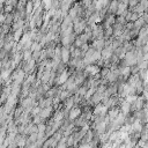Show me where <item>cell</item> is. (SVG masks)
<instances>
[{"label":"cell","instance_id":"6da1fadb","mask_svg":"<svg viewBox=\"0 0 148 148\" xmlns=\"http://www.w3.org/2000/svg\"><path fill=\"white\" fill-rule=\"evenodd\" d=\"M82 114V109L80 105H75L73 109L69 110L68 112V116H67V120L69 123H74V120H76Z\"/></svg>","mask_w":148,"mask_h":148},{"label":"cell","instance_id":"7a4b0ae2","mask_svg":"<svg viewBox=\"0 0 148 148\" xmlns=\"http://www.w3.org/2000/svg\"><path fill=\"white\" fill-rule=\"evenodd\" d=\"M91 30H92V38L94 39H104V25L101 24H96V25H91Z\"/></svg>","mask_w":148,"mask_h":148},{"label":"cell","instance_id":"3957f363","mask_svg":"<svg viewBox=\"0 0 148 148\" xmlns=\"http://www.w3.org/2000/svg\"><path fill=\"white\" fill-rule=\"evenodd\" d=\"M101 69H102V68H101L98 65L92 64V65H87L86 68L83 69V72H84V74L87 75V77H92V76H95L96 74H98V73L101 72Z\"/></svg>","mask_w":148,"mask_h":148},{"label":"cell","instance_id":"277c9868","mask_svg":"<svg viewBox=\"0 0 148 148\" xmlns=\"http://www.w3.org/2000/svg\"><path fill=\"white\" fill-rule=\"evenodd\" d=\"M108 111H109V109L106 108V105L103 104V103H99V104H97L96 106H94L92 114H94V116H102V117H105L106 113H108Z\"/></svg>","mask_w":148,"mask_h":148},{"label":"cell","instance_id":"5b68a950","mask_svg":"<svg viewBox=\"0 0 148 148\" xmlns=\"http://www.w3.org/2000/svg\"><path fill=\"white\" fill-rule=\"evenodd\" d=\"M76 35L73 32L68 36H65V37H60V43H61V46H72L76 39Z\"/></svg>","mask_w":148,"mask_h":148},{"label":"cell","instance_id":"8992f818","mask_svg":"<svg viewBox=\"0 0 148 148\" xmlns=\"http://www.w3.org/2000/svg\"><path fill=\"white\" fill-rule=\"evenodd\" d=\"M53 113H54V109H53L52 106H47V108L42 109V111H40V113H39V117H40V119L44 121V120H46V119H50Z\"/></svg>","mask_w":148,"mask_h":148},{"label":"cell","instance_id":"52a82bcc","mask_svg":"<svg viewBox=\"0 0 148 148\" xmlns=\"http://www.w3.org/2000/svg\"><path fill=\"white\" fill-rule=\"evenodd\" d=\"M113 53H114V51L112 50L111 46H105V47L102 50V52H101V59H102L103 61L110 60L111 57L113 56Z\"/></svg>","mask_w":148,"mask_h":148},{"label":"cell","instance_id":"ba28073f","mask_svg":"<svg viewBox=\"0 0 148 148\" xmlns=\"http://www.w3.org/2000/svg\"><path fill=\"white\" fill-rule=\"evenodd\" d=\"M71 60V50L69 46H61V61L65 65H68Z\"/></svg>","mask_w":148,"mask_h":148},{"label":"cell","instance_id":"9c48e42d","mask_svg":"<svg viewBox=\"0 0 148 148\" xmlns=\"http://www.w3.org/2000/svg\"><path fill=\"white\" fill-rule=\"evenodd\" d=\"M119 108H120V112L124 113L125 116H128L131 113V103H128L125 99H120L119 102Z\"/></svg>","mask_w":148,"mask_h":148},{"label":"cell","instance_id":"30bf717a","mask_svg":"<svg viewBox=\"0 0 148 148\" xmlns=\"http://www.w3.org/2000/svg\"><path fill=\"white\" fill-rule=\"evenodd\" d=\"M119 113H120V108H119V105H117V106H113V108L109 109V111H108L106 116H108V118H109L110 123H111V121H113V120L117 118V116H118Z\"/></svg>","mask_w":148,"mask_h":148},{"label":"cell","instance_id":"8fae6325","mask_svg":"<svg viewBox=\"0 0 148 148\" xmlns=\"http://www.w3.org/2000/svg\"><path fill=\"white\" fill-rule=\"evenodd\" d=\"M58 142H59V140L54 139L53 136H50L44 141V143L42 145V148H56Z\"/></svg>","mask_w":148,"mask_h":148},{"label":"cell","instance_id":"7c38bea8","mask_svg":"<svg viewBox=\"0 0 148 148\" xmlns=\"http://www.w3.org/2000/svg\"><path fill=\"white\" fill-rule=\"evenodd\" d=\"M92 49H95L96 51H101L105 47V39H94L91 42V45H90Z\"/></svg>","mask_w":148,"mask_h":148},{"label":"cell","instance_id":"4fadbf2b","mask_svg":"<svg viewBox=\"0 0 148 148\" xmlns=\"http://www.w3.org/2000/svg\"><path fill=\"white\" fill-rule=\"evenodd\" d=\"M118 5H119V0H111L110 5L108 7V14L111 15H116L117 10H118Z\"/></svg>","mask_w":148,"mask_h":148},{"label":"cell","instance_id":"5bb4252c","mask_svg":"<svg viewBox=\"0 0 148 148\" xmlns=\"http://www.w3.org/2000/svg\"><path fill=\"white\" fill-rule=\"evenodd\" d=\"M24 29H18V30H15L14 32H13V38H14V42H16V43H18L20 40H21V38L23 37V35H24Z\"/></svg>","mask_w":148,"mask_h":148},{"label":"cell","instance_id":"9a60e30c","mask_svg":"<svg viewBox=\"0 0 148 148\" xmlns=\"http://www.w3.org/2000/svg\"><path fill=\"white\" fill-rule=\"evenodd\" d=\"M128 9V5H126V3H124V2H121V1H119V5H118V10H117V14H116V16H120V15H123L126 10Z\"/></svg>","mask_w":148,"mask_h":148},{"label":"cell","instance_id":"2e32d148","mask_svg":"<svg viewBox=\"0 0 148 148\" xmlns=\"http://www.w3.org/2000/svg\"><path fill=\"white\" fill-rule=\"evenodd\" d=\"M143 25H146V22H145V20H143V17H142V16H141V17H139L135 22H133V29L140 30Z\"/></svg>","mask_w":148,"mask_h":148},{"label":"cell","instance_id":"e0dca14e","mask_svg":"<svg viewBox=\"0 0 148 148\" xmlns=\"http://www.w3.org/2000/svg\"><path fill=\"white\" fill-rule=\"evenodd\" d=\"M116 23H119L121 25H126L127 24V21H126V18L124 16H117L116 17Z\"/></svg>","mask_w":148,"mask_h":148},{"label":"cell","instance_id":"ac0fdd59","mask_svg":"<svg viewBox=\"0 0 148 148\" xmlns=\"http://www.w3.org/2000/svg\"><path fill=\"white\" fill-rule=\"evenodd\" d=\"M80 2H81V5L83 6V8H84V9L92 5V0H81Z\"/></svg>","mask_w":148,"mask_h":148},{"label":"cell","instance_id":"d6986e66","mask_svg":"<svg viewBox=\"0 0 148 148\" xmlns=\"http://www.w3.org/2000/svg\"><path fill=\"white\" fill-rule=\"evenodd\" d=\"M139 17H141V15H140V14L132 12V16H131V20H130V22H135V21H136Z\"/></svg>","mask_w":148,"mask_h":148},{"label":"cell","instance_id":"ffe728a7","mask_svg":"<svg viewBox=\"0 0 148 148\" xmlns=\"http://www.w3.org/2000/svg\"><path fill=\"white\" fill-rule=\"evenodd\" d=\"M141 6H142V8L145 9V12H147L148 10V0H140V2H139Z\"/></svg>","mask_w":148,"mask_h":148},{"label":"cell","instance_id":"44dd1931","mask_svg":"<svg viewBox=\"0 0 148 148\" xmlns=\"http://www.w3.org/2000/svg\"><path fill=\"white\" fill-rule=\"evenodd\" d=\"M5 21H6V14L2 12V13H0V25L5 24Z\"/></svg>","mask_w":148,"mask_h":148},{"label":"cell","instance_id":"7402d4cb","mask_svg":"<svg viewBox=\"0 0 148 148\" xmlns=\"http://www.w3.org/2000/svg\"><path fill=\"white\" fill-rule=\"evenodd\" d=\"M142 148H148V147H147V146H146V145H145V146H143V147H142Z\"/></svg>","mask_w":148,"mask_h":148},{"label":"cell","instance_id":"603a6c76","mask_svg":"<svg viewBox=\"0 0 148 148\" xmlns=\"http://www.w3.org/2000/svg\"><path fill=\"white\" fill-rule=\"evenodd\" d=\"M119 1H120V0H119Z\"/></svg>","mask_w":148,"mask_h":148}]
</instances>
